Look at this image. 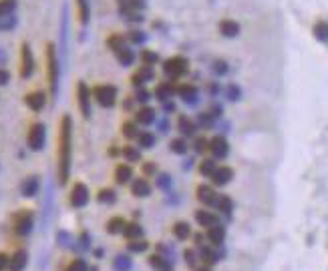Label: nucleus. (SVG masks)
<instances>
[{"instance_id":"nucleus-1","label":"nucleus","mask_w":328,"mask_h":271,"mask_svg":"<svg viewBox=\"0 0 328 271\" xmlns=\"http://www.w3.org/2000/svg\"><path fill=\"white\" fill-rule=\"evenodd\" d=\"M71 131H73L71 117L64 114L60 121V133H58V181L60 185H64L71 175Z\"/></svg>"},{"instance_id":"nucleus-2","label":"nucleus","mask_w":328,"mask_h":271,"mask_svg":"<svg viewBox=\"0 0 328 271\" xmlns=\"http://www.w3.org/2000/svg\"><path fill=\"white\" fill-rule=\"evenodd\" d=\"M189 70V60L183 56H171L163 62V72L167 74V79L175 81L179 76H183Z\"/></svg>"},{"instance_id":"nucleus-3","label":"nucleus","mask_w":328,"mask_h":271,"mask_svg":"<svg viewBox=\"0 0 328 271\" xmlns=\"http://www.w3.org/2000/svg\"><path fill=\"white\" fill-rule=\"evenodd\" d=\"M93 97L97 99V103L101 107L105 108L115 107V103H117V87H113V85H99V87L93 89Z\"/></svg>"},{"instance_id":"nucleus-4","label":"nucleus","mask_w":328,"mask_h":271,"mask_svg":"<svg viewBox=\"0 0 328 271\" xmlns=\"http://www.w3.org/2000/svg\"><path fill=\"white\" fill-rule=\"evenodd\" d=\"M47 62H49V85L51 95L55 97L58 91V58H56L55 45H47Z\"/></svg>"},{"instance_id":"nucleus-5","label":"nucleus","mask_w":328,"mask_h":271,"mask_svg":"<svg viewBox=\"0 0 328 271\" xmlns=\"http://www.w3.org/2000/svg\"><path fill=\"white\" fill-rule=\"evenodd\" d=\"M35 72V56L28 43L20 45V79H30Z\"/></svg>"},{"instance_id":"nucleus-6","label":"nucleus","mask_w":328,"mask_h":271,"mask_svg":"<svg viewBox=\"0 0 328 271\" xmlns=\"http://www.w3.org/2000/svg\"><path fill=\"white\" fill-rule=\"evenodd\" d=\"M47 143V129L43 123H35L28 131V147L32 151H43Z\"/></svg>"},{"instance_id":"nucleus-7","label":"nucleus","mask_w":328,"mask_h":271,"mask_svg":"<svg viewBox=\"0 0 328 271\" xmlns=\"http://www.w3.org/2000/svg\"><path fill=\"white\" fill-rule=\"evenodd\" d=\"M69 201H71V205H73L75 209L85 207V205L89 203V189H87V185H83V183H75V185H73V189H71V197H69Z\"/></svg>"},{"instance_id":"nucleus-8","label":"nucleus","mask_w":328,"mask_h":271,"mask_svg":"<svg viewBox=\"0 0 328 271\" xmlns=\"http://www.w3.org/2000/svg\"><path fill=\"white\" fill-rule=\"evenodd\" d=\"M77 99H79V108H81L83 117L89 119L91 117V91L85 83L77 85Z\"/></svg>"},{"instance_id":"nucleus-9","label":"nucleus","mask_w":328,"mask_h":271,"mask_svg":"<svg viewBox=\"0 0 328 271\" xmlns=\"http://www.w3.org/2000/svg\"><path fill=\"white\" fill-rule=\"evenodd\" d=\"M153 76H155L153 68H151V66H147V64H143V66H139V68L133 72L131 83H133V87H143L145 83L153 81Z\"/></svg>"},{"instance_id":"nucleus-10","label":"nucleus","mask_w":328,"mask_h":271,"mask_svg":"<svg viewBox=\"0 0 328 271\" xmlns=\"http://www.w3.org/2000/svg\"><path fill=\"white\" fill-rule=\"evenodd\" d=\"M24 103H26V107L30 108V110L39 112V110H43V108H45V105H47V95H45L43 91L28 93V95L24 97Z\"/></svg>"},{"instance_id":"nucleus-11","label":"nucleus","mask_w":328,"mask_h":271,"mask_svg":"<svg viewBox=\"0 0 328 271\" xmlns=\"http://www.w3.org/2000/svg\"><path fill=\"white\" fill-rule=\"evenodd\" d=\"M32 225H35V219H32V213L24 211L16 217V223H14V229L18 235H28L32 231Z\"/></svg>"},{"instance_id":"nucleus-12","label":"nucleus","mask_w":328,"mask_h":271,"mask_svg":"<svg viewBox=\"0 0 328 271\" xmlns=\"http://www.w3.org/2000/svg\"><path fill=\"white\" fill-rule=\"evenodd\" d=\"M210 151H212V155L216 159H225L227 153H229V145H227V141L223 137H214L210 141Z\"/></svg>"},{"instance_id":"nucleus-13","label":"nucleus","mask_w":328,"mask_h":271,"mask_svg":"<svg viewBox=\"0 0 328 271\" xmlns=\"http://www.w3.org/2000/svg\"><path fill=\"white\" fill-rule=\"evenodd\" d=\"M232 179H234V171H232L229 167H218V169L212 173V183H214L216 187L227 185Z\"/></svg>"},{"instance_id":"nucleus-14","label":"nucleus","mask_w":328,"mask_h":271,"mask_svg":"<svg viewBox=\"0 0 328 271\" xmlns=\"http://www.w3.org/2000/svg\"><path fill=\"white\" fill-rule=\"evenodd\" d=\"M177 95H179V99H181L183 103L195 105L200 93H198V89H195L193 85H181V87H177Z\"/></svg>"},{"instance_id":"nucleus-15","label":"nucleus","mask_w":328,"mask_h":271,"mask_svg":"<svg viewBox=\"0 0 328 271\" xmlns=\"http://www.w3.org/2000/svg\"><path fill=\"white\" fill-rule=\"evenodd\" d=\"M28 263V253L24 249H18L12 257H10V263H8V269L10 271H24Z\"/></svg>"},{"instance_id":"nucleus-16","label":"nucleus","mask_w":328,"mask_h":271,"mask_svg":"<svg viewBox=\"0 0 328 271\" xmlns=\"http://www.w3.org/2000/svg\"><path fill=\"white\" fill-rule=\"evenodd\" d=\"M131 193L135 195V197H149L151 195V185H149V181L147 179H135L133 183H131Z\"/></svg>"},{"instance_id":"nucleus-17","label":"nucleus","mask_w":328,"mask_h":271,"mask_svg":"<svg viewBox=\"0 0 328 271\" xmlns=\"http://www.w3.org/2000/svg\"><path fill=\"white\" fill-rule=\"evenodd\" d=\"M219 32H221L225 38H236V36L240 34V24H238L236 20L225 18V20L219 22Z\"/></svg>"},{"instance_id":"nucleus-18","label":"nucleus","mask_w":328,"mask_h":271,"mask_svg":"<svg viewBox=\"0 0 328 271\" xmlns=\"http://www.w3.org/2000/svg\"><path fill=\"white\" fill-rule=\"evenodd\" d=\"M131 179H133V169H131V165H127V163L117 165V169H115V181H117L119 185H125V183H129Z\"/></svg>"},{"instance_id":"nucleus-19","label":"nucleus","mask_w":328,"mask_h":271,"mask_svg":"<svg viewBox=\"0 0 328 271\" xmlns=\"http://www.w3.org/2000/svg\"><path fill=\"white\" fill-rule=\"evenodd\" d=\"M198 199H200V203H204V205H216L218 195H216V191H214L212 187L200 185V187H198Z\"/></svg>"},{"instance_id":"nucleus-20","label":"nucleus","mask_w":328,"mask_h":271,"mask_svg":"<svg viewBox=\"0 0 328 271\" xmlns=\"http://www.w3.org/2000/svg\"><path fill=\"white\" fill-rule=\"evenodd\" d=\"M173 93H177V89L173 87V83H159L155 87V99H159L161 103H167L173 97Z\"/></svg>"},{"instance_id":"nucleus-21","label":"nucleus","mask_w":328,"mask_h":271,"mask_svg":"<svg viewBox=\"0 0 328 271\" xmlns=\"http://www.w3.org/2000/svg\"><path fill=\"white\" fill-rule=\"evenodd\" d=\"M39 187H41L39 179H37V177H28V179H24V181H22V185H20V193H22L24 197H35V195L39 193Z\"/></svg>"},{"instance_id":"nucleus-22","label":"nucleus","mask_w":328,"mask_h":271,"mask_svg":"<svg viewBox=\"0 0 328 271\" xmlns=\"http://www.w3.org/2000/svg\"><path fill=\"white\" fill-rule=\"evenodd\" d=\"M195 221H198L202 227H208V229L219 223L218 215H214V213H210V211H204V209L195 211Z\"/></svg>"},{"instance_id":"nucleus-23","label":"nucleus","mask_w":328,"mask_h":271,"mask_svg":"<svg viewBox=\"0 0 328 271\" xmlns=\"http://www.w3.org/2000/svg\"><path fill=\"white\" fill-rule=\"evenodd\" d=\"M177 129H179V133H181L183 137H191V135H195V131H198L195 123H193L191 119H187L185 114H183V117H179V121H177Z\"/></svg>"},{"instance_id":"nucleus-24","label":"nucleus","mask_w":328,"mask_h":271,"mask_svg":"<svg viewBox=\"0 0 328 271\" xmlns=\"http://www.w3.org/2000/svg\"><path fill=\"white\" fill-rule=\"evenodd\" d=\"M208 239H210L214 245H221L223 239H225V227H223L221 223L210 227V229H208Z\"/></svg>"},{"instance_id":"nucleus-25","label":"nucleus","mask_w":328,"mask_h":271,"mask_svg":"<svg viewBox=\"0 0 328 271\" xmlns=\"http://www.w3.org/2000/svg\"><path fill=\"white\" fill-rule=\"evenodd\" d=\"M135 121H137L139 125H151V123L155 121V110L149 107L139 108L137 114H135Z\"/></svg>"},{"instance_id":"nucleus-26","label":"nucleus","mask_w":328,"mask_h":271,"mask_svg":"<svg viewBox=\"0 0 328 271\" xmlns=\"http://www.w3.org/2000/svg\"><path fill=\"white\" fill-rule=\"evenodd\" d=\"M173 233H175L177 239L185 241V239L191 237V227H189V223H185V221H177V223L173 225Z\"/></svg>"},{"instance_id":"nucleus-27","label":"nucleus","mask_w":328,"mask_h":271,"mask_svg":"<svg viewBox=\"0 0 328 271\" xmlns=\"http://www.w3.org/2000/svg\"><path fill=\"white\" fill-rule=\"evenodd\" d=\"M115 56H117L119 64H123V66H131V64L135 62V53H133L129 47H125V49L117 51V53H115Z\"/></svg>"},{"instance_id":"nucleus-28","label":"nucleus","mask_w":328,"mask_h":271,"mask_svg":"<svg viewBox=\"0 0 328 271\" xmlns=\"http://www.w3.org/2000/svg\"><path fill=\"white\" fill-rule=\"evenodd\" d=\"M127 41L129 38H125L123 34H111L109 38H107V47H109L113 53H117V51H121V49L127 47Z\"/></svg>"},{"instance_id":"nucleus-29","label":"nucleus","mask_w":328,"mask_h":271,"mask_svg":"<svg viewBox=\"0 0 328 271\" xmlns=\"http://www.w3.org/2000/svg\"><path fill=\"white\" fill-rule=\"evenodd\" d=\"M125 227H127V221L123 217H113V219H109V223H107V231H109L111 235L123 233Z\"/></svg>"},{"instance_id":"nucleus-30","label":"nucleus","mask_w":328,"mask_h":271,"mask_svg":"<svg viewBox=\"0 0 328 271\" xmlns=\"http://www.w3.org/2000/svg\"><path fill=\"white\" fill-rule=\"evenodd\" d=\"M77 10H79V20H81V24H87V22H89V16H91L89 0H77Z\"/></svg>"},{"instance_id":"nucleus-31","label":"nucleus","mask_w":328,"mask_h":271,"mask_svg":"<svg viewBox=\"0 0 328 271\" xmlns=\"http://www.w3.org/2000/svg\"><path fill=\"white\" fill-rule=\"evenodd\" d=\"M123 235H125L129 241H133V239H141L143 229H141V225H137V223H127V227H125Z\"/></svg>"},{"instance_id":"nucleus-32","label":"nucleus","mask_w":328,"mask_h":271,"mask_svg":"<svg viewBox=\"0 0 328 271\" xmlns=\"http://www.w3.org/2000/svg\"><path fill=\"white\" fill-rule=\"evenodd\" d=\"M137 143H139L141 149H151L155 145V135H151L149 131H143V133H139Z\"/></svg>"},{"instance_id":"nucleus-33","label":"nucleus","mask_w":328,"mask_h":271,"mask_svg":"<svg viewBox=\"0 0 328 271\" xmlns=\"http://www.w3.org/2000/svg\"><path fill=\"white\" fill-rule=\"evenodd\" d=\"M216 207H218V211L225 213V215H229V213H232L234 203H232V199H229V197H225V195H218V199H216Z\"/></svg>"},{"instance_id":"nucleus-34","label":"nucleus","mask_w":328,"mask_h":271,"mask_svg":"<svg viewBox=\"0 0 328 271\" xmlns=\"http://www.w3.org/2000/svg\"><path fill=\"white\" fill-rule=\"evenodd\" d=\"M149 263H151L153 269H157V271H173V267L167 263V259L159 257V255H151V257H149Z\"/></svg>"},{"instance_id":"nucleus-35","label":"nucleus","mask_w":328,"mask_h":271,"mask_svg":"<svg viewBox=\"0 0 328 271\" xmlns=\"http://www.w3.org/2000/svg\"><path fill=\"white\" fill-rule=\"evenodd\" d=\"M314 36L318 38V41H322V43H328V22L324 20H320V22H316L314 24Z\"/></svg>"},{"instance_id":"nucleus-36","label":"nucleus","mask_w":328,"mask_h":271,"mask_svg":"<svg viewBox=\"0 0 328 271\" xmlns=\"http://www.w3.org/2000/svg\"><path fill=\"white\" fill-rule=\"evenodd\" d=\"M113 267H115V271H129L131 269V259H129V255H117V257L113 259Z\"/></svg>"},{"instance_id":"nucleus-37","label":"nucleus","mask_w":328,"mask_h":271,"mask_svg":"<svg viewBox=\"0 0 328 271\" xmlns=\"http://www.w3.org/2000/svg\"><path fill=\"white\" fill-rule=\"evenodd\" d=\"M169 149H171V153L185 155V153H187V141H185V139H171Z\"/></svg>"},{"instance_id":"nucleus-38","label":"nucleus","mask_w":328,"mask_h":271,"mask_svg":"<svg viewBox=\"0 0 328 271\" xmlns=\"http://www.w3.org/2000/svg\"><path fill=\"white\" fill-rule=\"evenodd\" d=\"M123 157L127 159V163H139L141 161V153H139V149H135V147H123Z\"/></svg>"},{"instance_id":"nucleus-39","label":"nucleus","mask_w":328,"mask_h":271,"mask_svg":"<svg viewBox=\"0 0 328 271\" xmlns=\"http://www.w3.org/2000/svg\"><path fill=\"white\" fill-rule=\"evenodd\" d=\"M121 131H123V135H125L127 139H137V137H139V131H137V125H135L133 121H127V123H123V127H121Z\"/></svg>"},{"instance_id":"nucleus-40","label":"nucleus","mask_w":328,"mask_h":271,"mask_svg":"<svg viewBox=\"0 0 328 271\" xmlns=\"http://www.w3.org/2000/svg\"><path fill=\"white\" fill-rule=\"evenodd\" d=\"M97 199H99V203H103V205H111V203H115L117 195H115V191H113V189H101Z\"/></svg>"},{"instance_id":"nucleus-41","label":"nucleus","mask_w":328,"mask_h":271,"mask_svg":"<svg viewBox=\"0 0 328 271\" xmlns=\"http://www.w3.org/2000/svg\"><path fill=\"white\" fill-rule=\"evenodd\" d=\"M16 10V0H0V16H10Z\"/></svg>"},{"instance_id":"nucleus-42","label":"nucleus","mask_w":328,"mask_h":271,"mask_svg":"<svg viewBox=\"0 0 328 271\" xmlns=\"http://www.w3.org/2000/svg\"><path fill=\"white\" fill-rule=\"evenodd\" d=\"M216 169H218V167H216L214 159H204L202 165H200V173L206 175V177H212V173H214Z\"/></svg>"},{"instance_id":"nucleus-43","label":"nucleus","mask_w":328,"mask_h":271,"mask_svg":"<svg viewBox=\"0 0 328 271\" xmlns=\"http://www.w3.org/2000/svg\"><path fill=\"white\" fill-rule=\"evenodd\" d=\"M139 58H141V62H143V64H147V66H153V64H155V62L159 60V54L153 53V51H143Z\"/></svg>"},{"instance_id":"nucleus-44","label":"nucleus","mask_w":328,"mask_h":271,"mask_svg":"<svg viewBox=\"0 0 328 271\" xmlns=\"http://www.w3.org/2000/svg\"><path fill=\"white\" fill-rule=\"evenodd\" d=\"M202 259H204L206 263H210V265H212V263H216V261H218L219 255L216 253V251H212L210 247H204V245H202Z\"/></svg>"},{"instance_id":"nucleus-45","label":"nucleus","mask_w":328,"mask_h":271,"mask_svg":"<svg viewBox=\"0 0 328 271\" xmlns=\"http://www.w3.org/2000/svg\"><path fill=\"white\" fill-rule=\"evenodd\" d=\"M147 247H149V243L141 241V239H133L129 243V251H133V253H143V251H147Z\"/></svg>"},{"instance_id":"nucleus-46","label":"nucleus","mask_w":328,"mask_h":271,"mask_svg":"<svg viewBox=\"0 0 328 271\" xmlns=\"http://www.w3.org/2000/svg\"><path fill=\"white\" fill-rule=\"evenodd\" d=\"M127 38H129L133 45H141V43H145V32H141V30H131Z\"/></svg>"},{"instance_id":"nucleus-47","label":"nucleus","mask_w":328,"mask_h":271,"mask_svg":"<svg viewBox=\"0 0 328 271\" xmlns=\"http://www.w3.org/2000/svg\"><path fill=\"white\" fill-rule=\"evenodd\" d=\"M67 271H89V267H87V261H85V259H75V261L67 267Z\"/></svg>"},{"instance_id":"nucleus-48","label":"nucleus","mask_w":328,"mask_h":271,"mask_svg":"<svg viewBox=\"0 0 328 271\" xmlns=\"http://www.w3.org/2000/svg\"><path fill=\"white\" fill-rule=\"evenodd\" d=\"M149 93H147V89L145 87H137V91H135V101H139V103H147L149 101Z\"/></svg>"},{"instance_id":"nucleus-49","label":"nucleus","mask_w":328,"mask_h":271,"mask_svg":"<svg viewBox=\"0 0 328 271\" xmlns=\"http://www.w3.org/2000/svg\"><path fill=\"white\" fill-rule=\"evenodd\" d=\"M16 24V20L12 16H0V30H8Z\"/></svg>"},{"instance_id":"nucleus-50","label":"nucleus","mask_w":328,"mask_h":271,"mask_svg":"<svg viewBox=\"0 0 328 271\" xmlns=\"http://www.w3.org/2000/svg\"><path fill=\"white\" fill-rule=\"evenodd\" d=\"M214 72L219 74V76L225 74L227 72V62L225 60H214Z\"/></svg>"},{"instance_id":"nucleus-51","label":"nucleus","mask_w":328,"mask_h":271,"mask_svg":"<svg viewBox=\"0 0 328 271\" xmlns=\"http://www.w3.org/2000/svg\"><path fill=\"white\" fill-rule=\"evenodd\" d=\"M206 149H210V141H208V139H204V137L195 139V151H198V153H204Z\"/></svg>"},{"instance_id":"nucleus-52","label":"nucleus","mask_w":328,"mask_h":271,"mask_svg":"<svg viewBox=\"0 0 328 271\" xmlns=\"http://www.w3.org/2000/svg\"><path fill=\"white\" fill-rule=\"evenodd\" d=\"M227 97H229V101H238V99L242 97V91H240L236 85H229V89H227Z\"/></svg>"},{"instance_id":"nucleus-53","label":"nucleus","mask_w":328,"mask_h":271,"mask_svg":"<svg viewBox=\"0 0 328 271\" xmlns=\"http://www.w3.org/2000/svg\"><path fill=\"white\" fill-rule=\"evenodd\" d=\"M212 123H214V114L212 112H202L200 114V125L202 127H210Z\"/></svg>"},{"instance_id":"nucleus-54","label":"nucleus","mask_w":328,"mask_h":271,"mask_svg":"<svg viewBox=\"0 0 328 271\" xmlns=\"http://www.w3.org/2000/svg\"><path fill=\"white\" fill-rule=\"evenodd\" d=\"M183 257H185V263H187L189 267H193V265H195V251L187 249V251L183 253Z\"/></svg>"},{"instance_id":"nucleus-55","label":"nucleus","mask_w":328,"mask_h":271,"mask_svg":"<svg viewBox=\"0 0 328 271\" xmlns=\"http://www.w3.org/2000/svg\"><path fill=\"white\" fill-rule=\"evenodd\" d=\"M8 81H10V74H8V70H4V68H0V87H4V85H8Z\"/></svg>"},{"instance_id":"nucleus-56","label":"nucleus","mask_w":328,"mask_h":271,"mask_svg":"<svg viewBox=\"0 0 328 271\" xmlns=\"http://www.w3.org/2000/svg\"><path fill=\"white\" fill-rule=\"evenodd\" d=\"M143 171H145V175H155L157 167H155L153 163H145V165H143Z\"/></svg>"},{"instance_id":"nucleus-57","label":"nucleus","mask_w":328,"mask_h":271,"mask_svg":"<svg viewBox=\"0 0 328 271\" xmlns=\"http://www.w3.org/2000/svg\"><path fill=\"white\" fill-rule=\"evenodd\" d=\"M8 263H10V257H6L4 253H0V271L8 269Z\"/></svg>"},{"instance_id":"nucleus-58","label":"nucleus","mask_w":328,"mask_h":271,"mask_svg":"<svg viewBox=\"0 0 328 271\" xmlns=\"http://www.w3.org/2000/svg\"><path fill=\"white\" fill-rule=\"evenodd\" d=\"M159 185H161V187H167V185H169V177H167V175H161V177H159Z\"/></svg>"},{"instance_id":"nucleus-59","label":"nucleus","mask_w":328,"mask_h":271,"mask_svg":"<svg viewBox=\"0 0 328 271\" xmlns=\"http://www.w3.org/2000/svg\"><path fill=\"white\" fill-rule=\"evenodd\" d=\"M200 271H210V269H200Z\"/></svg>"}]
</instances>
